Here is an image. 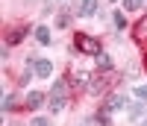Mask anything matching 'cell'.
Returning a JSON list of instances; mask_svg holds the SVG:
<instances>
[{
    "instance_id": "cell-8",
    "label": "cell",
    "mask_w": 147,
    "mask_h": 126,
    "mask_svg": "<svg viewBox=\"0 0 147 126\" xmlns=\"http://www.w3.org/2000/svg\"><path fill=\"white\" fill-rule=\"evenodd\" d=\"M144 115H147V103H138V106L129 109V117H132V120H138V117H144Z\"/></svg>"
},
{
    "instance_id": "cell-1",
    "label": "cell",
    "mask_w": 147,
    "mask_h": 126,
    "mask_svg": "<svg viewBox=\"0 0 147 126\" xmlns=\"http://www.w3.org/2000/svg\"><path fill=\"white\" fill-rule=\"evenodd\" d=\"M74 44H77V50L85 53V56H100V44H97L91 35H85V32H77V35H74Z\"/></svg>"
},
{
    "instance_id": "cell-9",
    "label": "cell",
    "mask_w": 147,
    "mask_h": 126,
    "mask_svg": "<svg viewBox=\"0 0 147 126\" xmlns=\"http://www.w3.org/2000/svg\"><path fill=\"white\" fill-rule=\"evenodd\" d=\"M35 38H38L41 44H50V29H47V27H38V29H35Z\"/></svg>"
},
{
    "instance_id": "cell-11",
    "label": "cell",
    "mask_w": 147,
    "mask_h": 126,
    "mask_svg": "<svg viewBox=\"0 0 147 126\" xmlns=\"http://www.w3.org/2000/svg\"><path fill=\"white\" fill-rule=\"evenodd\" d=\"M136 97L138 100H147V85H136Z\"/></svg>"
},
{
    "instance_id": "cell-6",
    "label": "cell",
    "mask_w": 147,
    "mask_h": 126,
    "mask_svg": "<svg viewBox=\"0 0 147 126\" xmlns=\"http://www.w3.org/2000/svg\"><path fill=\"white\" fill-rule=\"evenodd\" d=\"M124 106H127V97H121V94H115V97L106 103V109H109V111H118V109H124Z\"/></svg>"
},
{
    "instance_id": "cell-13",
    "label": "cell",
    "mask_w": 147,
    "mask_h": 126,
    "mask_svg": "<svg viewBox=\"0 0 147 126\" xmlns=\"http://www.w3.org/2000/svg\"><path fill=\"white\" fill-rule=\"evenodd\" d=\"M124 23H127L124 15H121V12H115V27H118V29H124Z\"/></svg>"
},
{
    "instance_id": "cell-7",
    "label": "cell",
    "mask_w": 147,
    "mask_h": 126,
    "mask_svg": "<svg viewBox=\"0 0 147 126\" xmlns=\"http://www.w3.org/2000/svg\"><path fill=\"white\" fill-rule=\"evenodd\" d=\"M136 38H138V41H147V15L136 23Z\"/></svg>"
},
{
    "instance_id": "cell-16",
    "label": "cell",
    "mask_w": 147,
    "mask_h": 126,
    "mask_svg": "<svg viewBox=\"0 0 147 126\" xmlns=\"http://www.w3.org/2000/svg\"><path fill=\"white\" fill-rule=\"evenodd\" d=\"M144 126H147V120H144Z\"/></svg>"
},
{
    "instance_id": "cell-4",
    "label": "cell",
    "mask_w": 147,
    "mask_h": 126,
    "mask_svg": "<svg viewBox=\"0 0 147 126\" xmlns=\"http://www.w3.org/2000/svg\"><path fill=\"white\" fill-rule=\"evenodd\" d=\"M94 12H97V0H82L80 3V15L82 18H91Z\"/></svg>"
},
{
    "instance_id": "cell-3",
    "label": "cell",
    "mask_w": 147,
    "mask_h": 126,
    "mask_svg": "<svg viewBox=\"0 0 147 126\" xmlns=\"http://www.w3.org/2000/svg\"><path fill=\"white\" fill-rule=\"evenodd\" d=\"M32 70H35V76L47 79V76H50V73H53V65H50V62H47V59H35V62H32Z\"/></svg>"
},
{
    "instance_id": "cell-5",
    "label": "cell",
    "mask_w": 147,
    "mask_h": 126,
    "mask_svg": "<svg viewBox=\"0 0 147 126\" xmlns=\"http://www.w3.org/2000/svg\"><path fill=\"white\" fill-rule=\"evenodd\" d=\"M44 103V94L41 91H32V94H27V109H38Z\"/></svg>"
},
{
    "instance_id": "cell-10",
    "label": "cell",
    "mask_w": 147,
    "mask_h": 126,
    "mask_svg": "<svg viewBox=\"0 0 147 126\" xmlns=\"http://www.w3.org/2000/svg\"><path fill=\"white\" fill-rule=\"evenodd\" d=\"M97 68H103V70H109V68H112V59H109L106 53H100V56H97Z\"/></svg>"
},
{
    "instance_id": "cell-2",
    "label": "cell",
    "mask_w": 147,
    "mask_h": 126,
    "mask_svg": "<svg viewBox=\"0 0 147 126\" xmlns=\"http://www.w3.org/2000/svg\"><path fill=\"white\" fill-rule=\"evenodd\" d=\"M65 94H68V82L59 79V82L53 85V97H50V109H53V111H62V109H65Z\"/></svg>"
},
{
    "instance_id": "cell-14",
    "label": "cell",
    "mask_w": 147,
    "mask_h": 126,
    "mask_svg": "<svg viewBox=\"0 0 147 126\" xmlns=\"http://www.w3.org/2000/svg\"><path fill=\"white\" fill-rule=\"evenodd\" d=\"M32 126H47V120H44V117H38V120H32Z\"/></svg>"
},
{
    "instance_id": "cell-17",
    "label": "cell",
    "mask_w": 147,
    "mask_h": 126,
    "mask_svg": "<svg viewBox=\"0 0 147 126\" xmlns=\"http://www.w3.org/2000/svg\"><path fill=\"white\" fill-rule=\"evenodd\" d=\"M144 65H147V62H144Z\"/></svg>"
},
{
    "instance_id": "cell-15",
    "label": "cell",
    "mask_w": 147,
    "mask_h": 126,
    "mask_svg": "<svg viewBox=\"0 0 147 126\" xmlns=\"http://www.w3.org/2000/svg\"><path fill=\"white\" fill-rule=\"evenodd\" d=\"M85 126H91V123H85ZM94 126H97V123H94Z\"/></svg>"
},
{
    "instance_id": "cell-12",
    "label": "cell",
    "mask_w": 147,
    "mask_h": 126,
    "mask_svg": "<svg viewBox=\"0 0 147 126\" xmlns=\"http://www.w3.org/2000/svg\"><path fill=\"white\" fill-rule=\"evenodd\" d=\"M138 6H141V0H124V9H129V12L138 9Z\"/></svg>"
}]
</instances>
